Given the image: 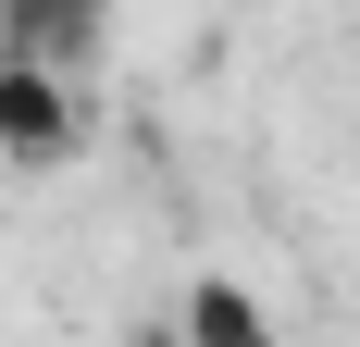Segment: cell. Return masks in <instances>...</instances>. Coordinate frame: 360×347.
I'll list each match as a JSON object with an SVG mask.
<instances>
[{
    "label": "cell",
    "mask_w": 360,
    "mask_h": 347,
    "mask_svg": "<svg viewBox=\"0 0 360 347\" xmlns=\"http://www.w3.org/2000/svg\"><path fill=\"white\" fill-rule=\"evenodd\" d=\"M174 322H186L199 347H261V335H274V310H261L249 285H199V298H186Z\"/></svg>",
    "instance_id": "2"
},
{
    "label": "cell",
    "mask_w": 360,
    "mask_h": 347,
    "mask_svg": "<svg viewBox=\"0 0 360 347\" xmlns=\"http://www.w3.org/2000/svg\"><path fill=\"white\" fill-rule=\"evenodd\" d=\"M0 162H25V174H63L75 162V100H63V74L50 63H0Z\"/></svg>",
    "instance_id": "1"
}]
</instances>
